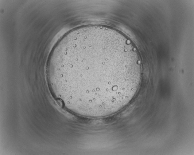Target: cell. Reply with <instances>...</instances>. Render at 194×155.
<instances>
[{"instance_id": "6da1fadb", "label": "cell", "mask_w": 194, "mask_h": 155, "mask_svg": "<svg viewBox=\"0 0 194 155\" xmlns=\"http://www.w3.org/2000/svg\"><path fill=\"white\" fill-rule=\"evenodd\" d=\"M55 96L74 112L111 114L130 101L140 84L136 49L113 29L89 26L69 33L51 55L48 72Z\"/></svg>"}]
</instances>
